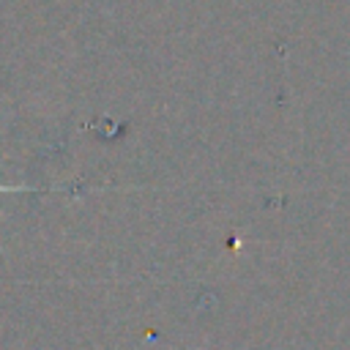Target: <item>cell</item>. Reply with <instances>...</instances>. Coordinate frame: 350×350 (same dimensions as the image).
I'll return each mask as SVG.
<instances>
[{
    "mask_svg": "<svg viewBox=\"0 0 350 350\" xmlns=\"http://www.w3.org/2000/svg\"><path fill=\"white\" fill-rule=\"evenodd\" d=\"M11 189H14V186H0V191H11Z\"/></svg>",
    "mask_w": 350,
    "mask_h": 350,
    "instance_id": "cell-1",
    "label": "cell"
}]
</instances>
